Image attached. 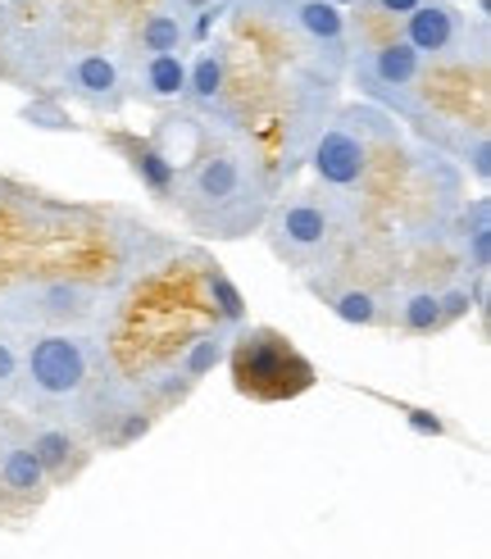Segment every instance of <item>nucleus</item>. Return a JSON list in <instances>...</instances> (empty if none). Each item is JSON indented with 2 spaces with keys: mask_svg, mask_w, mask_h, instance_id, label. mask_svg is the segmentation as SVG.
<instances>
[{
  "mask_svg": "<svg viewBox=\"0 0 491 559\" xmlns=\"http://www.w3.org/2000/svg\"><path fill=\"white\" fill-rule=\"evenodd\" d=\"M178 210L205 237H246L268 214V182L241 142H214L178 182Z\"/></svg>",
  "mask_w": 491,
  "mask_h": 559,
  "instance_id": "f257e3e1",
  "label": "nucleus"
},
{
  "mask_svg": "<svg viewBox=\"0 0 491 559\" xmlns=\"http://www.w3.org/2000/svg\"><path fill=\"white\" fill-rule=\"evenodd\" d=\"M100 359L105 355L87 332H73V328L37 332L23 350L19 396L27 405H37L41 414H77L96 391Z\"/></svg>",
  "mask_w": 491,
  "mask_h": 559,
  "instance_id": "f03ea898",
  "label": "nucleus"
},
{
  "mask_svg": "<svg viewBox=\"0 0 491 559\" xmlns=\"http://www.w3.org/2000/svg\"><path fill=\"white\" fill-rule=\"evenodd\" d=\"M268 246L273 255L291 269H323L337 255L342 237L350 233V214L342 210V195H314V191H291L268 214Z\"/></svg>",
  "mask_w": 491,
  "mask_h": 559,
  "instance_id": "7ed1b4c3",
  "label": "nucleus"
},
{
  "mask_svg": "<svg viewBox=\"0 0 491 559\" xmlns=\"http://www.w3.org/2000/svg\"><path fill=\"white\" fill-rule=\"evenodd\" d=\"M96 292L73 277H46V283H19L10 292H0V323L10 328H64L82 323L92 314Z\"/></svg>",
  "mask_w": 491,
  "mask_h": 559,
  "instance_id": "20e7f679",
  "label": "nucleus"
},
{
  "mask_svg": "<svg viewBox=\"0 0 491 559\" xmlns=\"http://www.w3.org/2000/svg\"><path fill=\"white\" fill-rule=\"evenodd\" d=\"M419 78H423V60L405 41L373 46L355 60V82H360V92L378 105L400 109L409 119L419 115Z\"/></svg>",
  "mask_w": 491,
  "mask_h": 559,
  "instance_id": "39448f33",
  "label": "nucleus"
},
{
  "mask_svg": "<svg viewBox=\"0 0 491 559\" xmlns=\"http://www.w3.org/2000/svg\"><path fill=\"white\" fill-rule=\"evenodd\" d=\"M310 169L333 195H350L369 178V136L355 128L350 115H342L327 132H319V142L310 146Z\"/></svg>",
  "mask_w": 491,
  "mask_h": 559,
  "instance_id": "423d86ee",
  "label": "nucleus"
},
{
  "mask_svg": "<svg viewBox=\"0 0 491 559\" xmlns=\"http://www.w3.org/2000/svg\"><path fill=\"white\" fill-rule=\"evenodd\" d=\"M60 87L96 115H115L128 100V73L109 50H77L60 64Z\"/></svg>",
  "mask_w": 491,
  "mask_h": 559,
  "instance_id": "0eeeda50",
  "label": "nucleus"
},
{
  "mask_svg": "<svg viewBox=\"0 0 491 559\" xmlns=\"http://www.w3.org/2000/svg\"><path fill=\"white\" fill-rule=\"evenodd\" d=\"M278 19L319 60H327V78L350 64V23H346V10H337L333 0H300V5L283 10Z\"/></svg>",
  "mask_w": 491,
  "mask_h": 559,
  "instance_id": "6e6552de",
  "label": "nucleus"
},
{
  "mask_svg": "<svg viewBox=\"0 0 491 559\" xmlns=\"http://www.w3.org/2000/svg\"><path fill=\"white\" fill-rule=\"evenodd\" d=\"M464 14L455 5H446V0H423V5L415 14H405V46L419 55V60H446L451 50L464 46Z\"/></svg>",
  "mask_w": 491,
  "mask_h": 559,
  "instance_id": "1a4fd4ad",
  "label": "nucleus"
},
{
  "mask_svg": "<svg viewBox=\"0 0 491 559\" xmlns=\"http://www.w3.org/2000/svg\"><path fill=\"white\" fill-rule=\"evenodd\" d=\"M187 92V55H142L128 96L146 100V105H178Z\"/></svg>",
  "mask_w": 491,
  "mask_h": 559,
  "instance_id": "9d476101",
  "label": "nucleus"
},
{
  "mask_svg": "<svg viewBox=\"0 0 491 559\" xmlns=\"http://www.w3.org/2000/svg\"><path fill=\"white\" fill-rule=\"evenodd\" d=\"M224 87H228V50L224 46L196 50V60H187V92H182V100L191 109H205V115H214V109L224 105Z\"/></svg>",
  "mask_w": 491,
  "mask_h": 559,
  "instance_id": "9b49d317",
  "label": "nucleus"
},
{
  "mask_svg": "<svg viewBox=\"0 0 491 559\" xmlns=\"http://www.w3.org/2000/svg\"><path fill=\"white\" fill-rule=\"evenodd\" d=\"M0 487L23 500H41L50 478L37 464V455L27 451V441H0Z\"/></svg>",
  "mask_w": 491,
  "mask_h": 559,
  "instance_id": "f8f14e48",
  "label": "nucleus"
},
{
  "mask_svg": "<svg viewBox=\"0 0 491 559\" xmlns=\"http://www.w3.org/2000/svg\"><path fill=\"white\" fill-rule=\"evenodd\" d=\"M392 314H396V328L409 332V337H428V332H442L446 319H442V300H436L432 287H415V292H400L392 300Z\"/></svg>",
  "mask_w": 491,
  "mask_h": 559,
  "instance_id": "ddd939ff",
  "label": "nucleus"
},
{
  "mask_svg": "<svg viewBox=\"0 0 491 559\" xmlns=\"http://www.w3.org/2000/svg\"><path fill=\"white\" fill-rule=\"evenodd\" d=\"M455 241L464 246V264H469V273L482 277L487 273V255H491V205L487 201H474L469 210L459 214Z\"/></svg>",
  "mask_w": 491,
  "mask_h": 559,
  "instance_id": "4468645a",
  "label": "nucleus"
},
{
  "mask_svg": "<svg viewBox=\"0 0 491 559\" xmlns=\"http://www.w3.org/2000/svg\"><path fill=\"white\" fill-rule=\"evenodd\" d=\"M224 355H228V328H209V332H201V337L187 342L173 373L182 378V386H191V382H201L205 373H214V365H224Z\"/></svg>",
  "mask_w": 491,
  "mask_h": 559,
  "instance_id": "2eb2a0df",
  "label": "nucleus"
},
{
  "mask_svg": "<svg viewBox=\"0 0 491 559\" xmlns=\"http://www.w3.org/2000/svg\"><path fill=\"white\" fill-rule=\"evenodd\" d=\"M191 41V23L169 14V10H151L142 19V27H136V46H142V55H182Z\"/></svg>",
  "mask_w": 491,
  "mask_h": 559,
  "instance_id": "dca6fc26",
  "label": "nucleus"
},
{
  "mask_svg": "<svg viewBox=\"0 0 491 559\" xmlns=\"http://www.w3.org/2000/svg\"><path fill=\"white\" fill-rule=\"evenodd\" d=\"M27 451L37 455V464L46 468V478H64V473L73 468V451H77V437L60 424H41L33 428V437H27Z\"/></svg>",
  "mask_w": 491,
  "mask_h": 559,
  "instance_id": "f3484780",
  "label": "nucleus"
},
{
  "mask_svg": "<svg viewBox=\"0 0 491 559\" xmlns=\"http://www.w3.org/2000/svg\"><path fill=\"white\" fill-rule=\"evenodd\" d=\"M327 310L350 328H373L382 319V300L369 287H342V292L327 296Z\"/></svg>",
  "mask_w": 491,
  "mask_h": 559,
  "instance_id": "a211bd4d",
  "label": "nucleus"
},
{
  "mask_svg": "<svg viewBox=\"0 0 491 559\" xmlns=\"http://www.w3.org/2000/svg\"><path fill=\"white\" fill-rule=\"evenodd\" d=\"M19 369H23V350L0 332V405L19 396Z\"/></svg>",
  "mask_w": 491,
  "mask_h": 559,
  "instance_id": "6ab92c4d",
  "label": "nucleus"
},
{
  "mask_svg": "<svg viewBox=\"0 0 491 559\" xmlns=\"http://www.w3.org/2000/svg\"><path fill=\"white\" fill-rule=\"evenodd\" d=\"M487 155H491V146H487V132H478V136H474V146L464 142V164H469V169H474V178H478V182H487V178H491V164H487Z\"/></svg>",
  "mask_w": 491,
  "mask_h": 559,
  "instance_id": "aec40b11",
  "label": "nucleus"
},
{
  "mask_svg": "<svg viewBox=\"0 0 491 559\" xmlns=\"http://www.w3.org/2000/svg\"><path fill=\"white\" fill-rule=\"evenodd\" d=\"M436 300H442V319H446V323L459 319V314H469V305H474V296L464 292V287H455V292H436Z\"/></svg>",
  "mask_w": 491,
  "mask_h": 559,
  "instance_id": "412c9836",
  "label": "nucleus"
},
{
  "mask_svg": "<svg viewBox=\"0 0 491 559\" xmlns=\"http://www.w3.org/2000/svg\"><path fill=\"white\" fill-rule=\"evenodd\" d=\"M369 10H378V14H387V19H405V14H415L423 0H364Z\"/></svg>",
  "mask_w": 491,
  "mask_h": 559,
  "instance_id": "4be33fe9",
  "label": "nucleus"
},
{
  "mask_svg": "<svg viewBox=\"0 0 491 559\" xmlns=\"http://www.w3.org/2000/svg\"><path fill=\"white\" fill-rule=\"evenodd\" d=\"M164 10H169V14H178V19H201L205 10H209V0H173V5H164Z\"/></svg>",
  "mask_w": 491,
  "mask_h": 559,
  "instance_id": "5701e85b",
  "label": "nucleus"
},
{
  "mask_svg": "<svg viewBox=\"0 0 491 559\" xmlns=\"http://www.w3.org/2000/svg\"><path fill=\"white\" fill-rule=\"evenodd\" d=\"M291 5H300V0H264V10H260V14H273V19H278V14L291 10Z\"/></svg>",
  "mask_w": 491,
  "mask_h": 559,
  "instance_id": "b1692460",
  "label": "nucleus"
},
{
  "mask_svg": "<svg viewBox=\"0 0 491 559\" xmlns=\"http://www.w3.org/2000/svg\"><path fill=\"white\" fill-rule=\"evenodd\" d=\"M232 10H264V0H228Z\"/></svg>",
  "mask_w": 491,
  "mask_h": 559,
  "instance_id": "393cba45",
  "label": "nucleus"
},
{
  "mask_svg": "<svg viewBox=\"0 0 491 559\" xmlns=\"http://www.w3.org/2000/svg\"><path fill=\"white\" fill-rule=\"evenodd\" d=\"M10 27V0H0V33Z\"/></svg>",
  "mask_w": 491,
  "mask_h": 559,
  "instance_id": "a878e982",
  "label": "nucleus"
},
{
  "mask_svg": "<svg viewBox=\"0 0 491 559\" xmlns=\"http://www.w3.org/2000/svg\"><path fill=\"white\" fill-rule=\"evenodd\" d=\"M333 5H337V10H346V5H350V0H333Z\"/></svg>",
  "mask_w": 491,
  "mask_h": 559,
  "instance_id": "bb28decb",
  "label": "nucleus"
},
{
  "mask_svg": "<svg viewBox=\"0 0 491 559\" xmlns=\"http://www.w3.org/2000/svg\"><path fill=\"white\" fill-rule=\"evenodd\" d=\"M446 5H455V0H446Z\"/></svg>",
  "mask_w": 491,
  "mask_h": 559,
  "instance_id": "cd10ccee",
  "label": "nucleus"
}]
</instances>
